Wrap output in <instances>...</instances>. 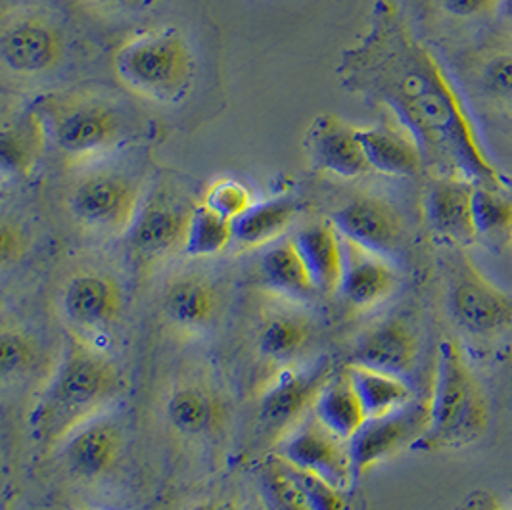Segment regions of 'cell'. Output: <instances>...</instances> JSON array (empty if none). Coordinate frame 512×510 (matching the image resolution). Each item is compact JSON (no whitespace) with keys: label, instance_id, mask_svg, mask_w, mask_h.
I'll use <instances>...</instances> for the list:
<instances>
[{"label":"cell","instance_id":"1","mask_svg":"<svg viewBox=\"0 0 512 510\" xmlns=\"http://www.w3.org/2000/svg\"><path fill=\"white\" fill-rule=\"evenodd\" d=\"M336 75L350 93L386 106L440 177L503 186L461 96L390 2L376 4L371 29L342 54Z\"/></svg>","mask_w":512,"mask_h":510},{"label":"cell","instance_id":"2","mask_svg":"<svg viewBox=\"0 0 512 510\" xmlns=\"http://www.w3.org/2000/svg\"><path fill=\"white\" fill-rule=\"evenodd\" d=\"M114 363L96 349L73 340L31 413L33 436L45 445L66 441L119 394Z\"/></svg>","mask_w":512,"mask_h":510},{"label":"cell","instance_id":"3","mask_svg":"<svg viewBox=\"0 0 512 510\" xmlns=\"http://www.w3.org/2000/svg\"><path fill=\"white\" fill-rule=\"evenodd\" d=\"M489 417L488 395L465 351L455 340H443L430 397V426L415 447L443 451L472 445L486 436Z\"/></svg>","mask_w":512,"mask_h":510},{"label":"cell","instance_id":"4","mask_svg":"<svg viewBox=\"0 0 512 510\" xmlns=\"http://www.w3.org/2000/svg\"><path fill=\"white\" fill-rule=\"evenodd\" d=\"M114 71L131 93L162 104H179L194 81V56L179 31L154 29L117 48Z\"/></svg>","mask_w":512,"mask_h":510},{"label":"cell","instance_id":"5","mask_svg":"<svg viewBox=\"0 0 512 510\" xmlns=\"http://www.w3.org/2000/svg\"><path fill=\"white\" fill-rule=\"evenodd\" d=\"M47 123L48 139L73 160H87L108 152L119 139V119L98 102H56L41 114Z\"/></svg>","mask_w":512,"mask_h":510},{"label":"cell","instance_id":"6","mask_svg":"<svg viewBox=\"0 0 512 510\" xmlns=\"http://www.w3.org/2000/svg\"><path fill=\"white\" fill-rule=\"evenodd\" d=\"M70 208L89 229L129 232L140 211L139 188L121 173L94 171L73 188Z\"/></svg>","mask_w":512,"mask_h":510},{"label":"cell","instance_id":"7","mask_svg":"<svg viewBox=\"0 0 512 510\" xmlns=\"http://www.w3.org/2000/svg\"><path fill=\"white\" fill-rule=\"evenodd\" d=\"M430 426V399H413L384 417L369 418L350 440L355 480L374 464L415 447Z\"/></svg>","mask_w":512,"mask_h":510},{"label":"cell","instance_id":"8","mask_svg":"<svg viewBox=\"0 0 512 510\" xmlns=\"http://www.w3.org/2000/svg\"><path fill=\"white\" fill-rule=\"evenodd\" d=\"M277 457L325 478L326 482L342 491L350 489L355 482L350 441L330 432L313 413L309 420L305 418L282 434L277 445Z\"/></svg>","mask_w":512,"mask_h":510},{"label":"cell","instance_id":"9","mask_svg":"<svg viewBox=\"0 0 512 510\" xmlns=\"http://www.w3.org/2000/svg\"><path fill=\"white\" fill-rule=\"evenodd\" d=\"M449 307L457 323L470 334H497L512 325L511 296L468 261L455 271Z\"/></svg>","mask_w":512,"mask_h":510},{"label":"cell","instance_id":"10","mask_svg":"<svg viewBox=\"0 0 512 510\" xmlns=\"http://www.w3.org/2000/svg\"><path fill=\"white\" fill-rule=\"evenodd\" d=\"M326 359L309 367L286 369L265 388L259 403V418L273 432H288L315 405L328 380Z\"/></svg>","mask_w":512,"mask_h":510},{"label":"cell","instance_id":"11","mask_svg":"<svg viewBox=\"0 0 512 510\" xmlns=\"http://www.w3.org/2000/svg\"><path fill=\"white\" fill-rule=\"evenodd\" d=\"M0 56L4 66L14 73H48L64 56V37L60 29L45 18L25 16L4 27Z\"/></svg>","mask_w":512,"mask_h":510},{"label":"cell","instance_id":"12","mask_svg":"<svg viewBox=\"0 0 512 510\" xmlns=\"http://www.w3.org/2000/svg\"><path fill=\"white\" fill-rule=\"evenodd\" d=\"M330 221L344 238L386 257L396 254L403 238L401 215L380 196H357L338 209Z\"/></svg>","mask_w":512,"mask_h":510},{"label":"cell","instance_id":"13","mask_svg":"<svg viewBox=\"0 0 512 510\" xmlns=\"http://www.w3.org/2000/svg\"><path fill=\"white\" fill-rule=\"evenodd\" d=\"M309 160L321 171L355 179L373 171L357 129L332 114L317 116L305 131Z\"/></svg>","mask_w":512,"mask_h":510},{"label":"cell","instance_id":"14","mask_svg":"<svg viewBox=\"0 0 512 510\" xmlns=\"http://www.w3.org/2000/svg\"><path fill=\"white\" fill-rule=\"evenodd\" d=\"M396 288L397 271L390 257L344 238V273L338 292L351 307H376L386 302Z\"/></svg>","mask_w":512,"mask_h":510},{"label":"cell","instance_id":"15","mask_svg":"<svg viewBox=\"0 0 512 510\" xmlns=\"http://www.w3.org/2000/svg\"><path fill=\"white\" fill-rule=\"evenodd\" d=\"M64 315L83 330H102L121 313L123 296L117 280L106 273H79L71 277L62 294Z\"/></svg>","mask_w":512,"mask_h":510},{"label":"cell","instance_id":"16","mask_svg":"<svg viewBox=\"0 0 512 510\" xmlns=\"http://www.w3.org/2000/svg\"><path fill=\"white\" fill-rule=\"evenodd\" d=\"M192 211V209H190ZM190 211L165 192H156L140 206L129 231L131 246L142 257H160L185 244Z\"/></svg>","mask_w":512,"mask_h":510},{"label":"cell","instance_id":"17","mask_svg":"<svg viewBox=\"0 0 512 510\" xmlns=\"http://www.w3.org/2000/svg\"><path fill=\"white\" fill-rule=\"evenodd\" d=\"M476 185L457 177H438L426 196L428 223L443 238L472 244L478 238L474 223Z\"/></svg>","mask_w":512,"mask_h":510},{"label":"cell","instance_id":"18","mask_svg":"<svg viewBox=\"0 0 512 510\" xmlns=\"http://www.w3.org/2000/svg\"><path fill=\"white\" fill-rule=\"evenodd\" d=\"M417 338L399 319H390L371 328L351 351L350 365L407 376L417 363Z\"/></svg>","mask_w":512,"mask_h":510},{"label":"cell","instance_id":"19","mask_svg":"<svg viewBox=\"0 0 512 510\" xmlns=\"http://www.w3.org/2000/svg\"><path fill=\"white\" fill-rule=\"evenodd\" d=\"M64 443V457L71 472L79 478L93 480L116 464L123 438L114 420L94 417L79 426Z\"/></svg>","mask_w":512,"mask_h":510},{"label":"cell","instance_id":"20","mask_svg":"<svg viewBox=\"0 0 512 510\" xmlns=\"http://www.w3.org/2000/svg\"><path fill=\"white\" fill-rule=\"evenodd\" d=\"M373 171L388 177H417L424 167V156L417 140L405 129L390 127L357 129Z\"/></svg>","mask_w":512,"mask_h":510},{"label":"cell","instance_id":"21","mask_svg":"<svg viewBox=\"0 0 512 510\" xmlns=\"http://www.w3.org/2000/svg\"><path fill=\"white\" fill-rule=\"evenodd\" d=\"M294 240L317 290L325 294L338 292L344 273V238L334 223L325 221L311 225Z\"/></svg>","mask_w":512,"mask_h":510},{"label":"cell","instance_id":"22","mask_svg":"<svg viewBox=\"0 0 512 510\" xmlns=\"http://www.w3.org/2000/svg\"><path fill=\"white\" fill-rule=\"evenodd\" d=\"M259 275L271 292L292 300H309L319 292L294 238L275 242L261 255Z\"/></svg>","mask_w":512,"mask_h":510},{"label":"cell","instance_id":"23","mask_svg":"<svg viewBox=\"0 0 512 510\" xmlns=\"http://www.w3.org/2000/svg\"><path fill=\"white\" fill-rule=\"evenodd\" d=\"M313 415L319 418L330 432L350 441L367 422L365 407L351 382L348 369L330 376L313 405Z\"/></svg>","mask_w":512,"mask_h":510},{"label":"cell","instance_id":"24","mask_svg":"<svg viewBox=\"0 0 512 510\" xmlns=\"http://www.w3.org/2000/svg\"><path fill=\"white\" fill-rule=\"evenodd\" d=\"M163 309L175 325L204 328L215 317L217 294L210 282L198 275L179 277L167 284L163 294Z\"/></svg>","mask_w":512,"mask_h":510},{"label":"cell","instance_id":"25","mask_svg":"<svg viewBox=\"0 0 512 510\" xmlns=\"http://www.w3.org/2000/svg\"><path fill=\"white\" fill-rule=\"evenodd\" d=\"M298 213L290 198H269L257 202L233 223L234 242L242 248H261L277 242Z\"/></svg>","mask_w":512,"mask_h":510},{"label":"cell","instance_id":"26","mask_svg":"<svg viewBox=\"0 0 512 510\" xmlns=\"http://www.w3.org/2000/svg\"><path fill=\"white\" fill-rule=\"evenodd\" d=\"M351 382L365 407L367 420L394 413L415 399L413 388L405 376L350 365Z\"/></svg>","mask_w":512,"mask_h":510},{"label":"cell","instance_id":"27","mask_svg":"<svg viewBox=\"0 0 512 510\" xmlns=\"http://www.w3.org/2000/svg\"><path fill=\"white\" fill-rule=\"evenodd\" d=\"M48 139L47 123L39 112H27L0 137V158L4 171L25 175L33 169Z\"/></svg>","mask_w":512,"mask_h":510},{"label":"cell","instance_id":"28","mask_svg":"<svg viewBox=\"0 0 512 510\" xmlns=\"http://www.w3.org/2000/svg\"><path fill=\"white\" fill-rule=\"evenodd\" d=\"M167 418L181 434L200 436L221 422L223 409L221 403L204 388L185 386L169 397Z\"/></svg>","mask_w":512,"mask_h":510},{"label":"cell","instance_id":"29","mask_svg":"<svg viewBox=\"0 0 512 510\" xmlns=\"http://www.w3.org/2000/svg\"><path fill=\"white\" fill-rule=\"evenodd\" d=\"M233 242V221L221 217L206 204L192 208L183 244L188 257H213L225 252Z\"/></svg>","mask_w":512,"mask_h":510},{"label":"cell","instance_id":"30","mask_svg":"<svg viewBox=\"0 0 512 510\" xmlns=\"http://www.w3.org/2000/svg\"><path fill=\"white\" fill-rule=\"evenodd\" d=\"M309 340V326L296 315H275L259 330V351L273 361H288L302 353Z\"/></svg>","mask_w":512,"mask_h":510},{"label":"cell","instance_id":"31","mask_svg":"<svg viewBox=\"0 0 512 510\" xmlns=\"http://www.w3.org/2000/svg\"><path fill=\"white\" fill-rule=\"evenodd\" d=\"M261 489L273 510H313L280 457H273L263 464Z\"/></svg>","mask_w":512,"mask_h":510},{"label":"cell","instance_id":"32","mask_svg":"<svg viewBox=\"0 0 512 510\" xmlns=\"http://www.w3.org/2000/svg\"><path fill=\"white\" fill-rule=\"evenodd\" d=\"M474 223L478 236L512 229V198L503 192V186L476 185Z\"/></svg>","mask_w":512,"mask_h":510},{"label":"cell","instance_id":"33","mask_svg":"<svg viewBox=\"0 0 512 510\" xmlns=\"http://www.w3.org/2000/svg\"><path fill=\"white\" fill-rule=\"evenodd\" d=\"M202 204H206L215 213H219L221 217H225V219L234 223L256 202H254L252 190L244 185L242 181H236L231 177H223V179H217L208 186Z\"/></svg>","mask_w":512,"mask_h":510},{"label":"cell","instance_id":"34","mask_svg":"<svg viewBox=\"0 0 512 510\" xmlns=\"http://www.w3.org/2000/svg\"><path fill=\"white\" fill-rule=\"evenodd\" d=\"M284 461V459H282ZM292 478L298 482V486L303 491L309 507L313 510H346L344 503V491L332 486L330 482H326L325 478L311 474L307 470H303L300 466L284 461Z\"/></svg>","mask_w":512,"mask_h":510},{"label":"cell","instance_id":"35","mask_svg":"<svg viewBox=\"0 0 512 510\" xmlns=\"http://www.w3.org/2000/svg\"><path fill=\"white\" fill-rule=\"evenodd\" d=\"M37 349L33 340L24 332L4 328L0 334V371L4 376H16L25 372L35 361Z\"/></svg>","mask_w":512,"mask_h":510},{"label":"cell","instance_id":"36","mask_svg":"<svg viewBox=\"0 0 512 510\" xmlns=\"http://www.w3.org/2000/svg\"><path fill=\"white\" fill-rule=\"evenodd\" d=\"M484 87L495 100L512 104V52L497 54L484 68Z\"/></svg>","mask_w":512,"mask_h":510},{"label":"cell","instance_id":"37","mask_svg":"<svg viewBox=\"0 0 512 510\" xmlns=\"http://www.w3.org/2000/svg\"><path fill=\"white\" fill-rule=\"evenodd\" d=\"M25 252L24 234L16 225L4 223L0 231V257L2 263H12L18 261Z\"/></svg>","mask_w":512,"mask_h":510},{"label":"cell","instance_id":"38","mask_svg":"<svg viewBox=\"0 0 512 510\" xmlns=\"http://www.w3.org/2000/svg\"><path fill=\"white\" fill-rule=\"evenodd\" d=\"M501 0H443V8L455 18H478L489 14Z\"/></svg>","mask_w":512,"mask_h":510},{"label":"cell","instance_id":"39","mask_svg":"<svg viewBox=\"0 0 512 510\" xmlns=\"http://www.w3.org/2000/svg\"><path fill=\"white\" fill-rule=\"evenodd\" d=\"M94 2H100L106 6H119V8H142L152 0H94Z\"/></svg>","mask_w":512,"mask_h":510},{"label":"cell","instance_id":"40","mask_svg":"<svg viewBox=\"0 0 512 510\" xmlns=\"http://www.w3.org/2000/svg\"><path fill=\"white\" fill-rule=\"evenodd\" d=\"M501 10H503L507 22L512 24V0H501Z\"/></svg>","mask_w":512,"mask_h":510},{"label":"cell","instance_id":"41","mask_svg":"<svg viewBox=\"0 0 512 510\" xmlns=\"http://www.w3.org/2000/svg\"><path fill=\"white\" fill-rule=\"evenodd\" d=\"M194 510H234L233 507H229V505H219V503H208V505H202V507H198V509Z\"/></svg>","mask_w":512,"mask_h":510},{"label":"cell","instance_id":"42","mask_svg":"<svg viewBox=\"0 0 512 510\" xmlns=\"http://www.w3.org/2000/svg\"><path fill=\"white\" fill-rule=\"evenodd\" d=\"M476 510H511V509H499L497 505H480Z\"/></svg>","mask_w":512,"mask_h":510},{"label":"cell","instance_id":"43","mask_svg":"<svg viewBox=\"0 0 512 510\" xmlns=\"http://www.w3.org/2000/svg\"><path fill=\"white\" fill-rule=\"evenodd\" d=\"M71 510H75V509H71ZM77 510H81V509H77Z\"/></svg>","mask_w":512,"mask_h":510}]
</instances>
